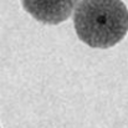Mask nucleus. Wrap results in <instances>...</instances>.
<instances>
[{
	"label": "nucleus",
	"instance_id": "obj_2",
	"mask_svg": "<svg viewBox=\"0 0 128 128\" xmlns=\"http://www.w3.org/2000/svg\"><path fill=\"white\" fill-rule=\"evenodd\" d=\"M80 0H21L22 8L35 20L57 25L66 21Z\"/></svg>",
	"mask_w": 128,
	"mask_h": 128
},
{
	"label": "nucleus",
	"instance_id": "obj_1",
	"mask_svg": "<svg viewBox=\"0 0 128 128\" xmlns=\"http://www.w3.org/2000/svg\"><path fill=\"white\" fill-rule=\"evenodd\" d=\"M77 38L93 48H108L128 32V9L122 0H81L74 14Z\"/></svg>",
	"mask_w": 128,
	"mask_h": 128
}]
</instances>
